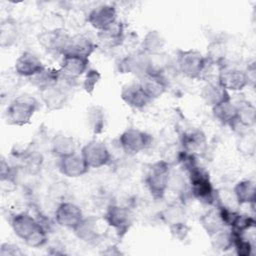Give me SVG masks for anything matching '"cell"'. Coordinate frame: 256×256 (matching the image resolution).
<instances>
[{
  "label": "cell",
  "instance_id": "f35d334b",
  "mask_svg": "<svg viewBox=\"0 0 256 256\" xmlns=\"http://www.w3.org/2000/svg\"><path fill=\"white\" fill-rule=\"evenodd\" d=\"M100 80H101L100 72L96 69L89 68L84 75V80L82 84L84 91L88 94H92Z\"/></svg>",
  "mask_w": 256,
  "mask_h": 256
},
{
  "label": "cell",
  "instance_id": "277c9868",
  "mask_svg": "<svg viewBox=\"0 0 256 256\" xmlns=\"http://www.w3.org/2000/svg\"><path fill=\"white\" fill-rule=\"evenodd\" d=\"M152 136L138 128H127L118 138L121 149L128 155H136L152 144Z\"/></svg>",
  "mask_w": 256,
  "mask_h": 256
},
{
  "label": "cell",
  "instance_id": "ba28073f",
  "mask_svg": "<svg viewBox=\"0 0 256 256\" xmlns=\"http://www.w3.org/2000/svg\"><path fill=\"white\" fill-rule=\"evenodd\" d=\"M217 82L228 92L241 91L250 85L248 76L244 70L224 64L218 69Z\"/></svg>",
  "mask_w": 256,
  "mask_h": 256
},
{
  "label": "cell",
  "instance_id": "d590c367",
  "mask_svg": "<svg viewBox=\"0 0 256 256\" xmlns=\"http://www.w3.org/2000/svg\"><path fill=\"white\" fill-rule=\"evenodd\" d=\"M231 231V230H230ZM233 234V248L238 256H249L252 253L253 244L245 235Z\"/></svg>",
  "mask_w": 256,
  "mask_h": 256
},
{
  "label": "cell",
  "instance_id": "e0dca14e",
  "mask_svg": "<svg viewBox=\"0 0 256 256\" xmlns=\"http://www.w3.org/2000/svg\"><path fill=\"white\" fill-rule=\"evenodd\" d=\"M182 149L192 155L204 153L207 147V139L202 130L197 128H189L181 135Z\"/></svg>",
  "mask_w": 256,
  "mask_h": 256
},
{
  "label": "cell",
  "instance_id": "f546056e",
  "mask_svg": "<svg viewBox=\"0 0 256 256\" xmlns=\"http://www.w3.org/2000/svg\"><path fill=\"white\" fill-rule=\"evenodd\" d=\"M166 44L164 36L157 30H149L141 41V48L143 52L148 55L161 53Z\"/></svg>",
  "mask_w": 256,
  "mask_h": 256
},
{
  "label": "cell",
  "instance_id": "4fadbf2b",
  "mask_svg": "<svg viewBox=\"0 0 256 256\" xmlns=\"http://www.w3.org/2000/svg\"><path fill=\"white\" fill-rule=\"evenodd\" d=\"M120 97L127 106L134 109H143L151 102L138 81H132L123 85Z\"/></svg>",
  "mask_w": 256,
  "mask_h": 256
},
{
  "label": "cell",
  "instance_id": "e575fe53",
  "mask_svg": "<svg viewBox=\"0 0 256 256\" xmlns=\"http://www.w3.org/2000/svg\"><path fill=\"white\" fill-rule=\"evenodd\" d=\"M200 222L208 235L212 234L213 232L219 229L225 228L224 222L221 218V215L217 206L214 209H211L208 212H206L204 215H202V217L200 218Z\"/></svg>",
  "mask_w": 256,
  "mask_h": 256
},
{
  "label": "cell",
  "instance_id": "d6986e66",
  "mask_svg": "<svg viewBox=\"0 0 256 256\" xmlns=\"http://www.w3.org/2000/svg\"><path fill=\"white\" fill-rule=\"evenodd\" d=\"M58 167L59 171L64 176L69 178L81 177L89 170V167L83 159L82 155L78 154L77 152L69 156L60 158Z\"/></svg>",
  "mask_w": 256,
  "mask_h": 256
},
{
  "label": "cell",
  "instance_id": "603a6c76",
  "mask_svg": "<svg viewBox=\"0 0 256 256\" xmlns=\"http://www.w3.org/2000/svg\"><path fill=\"white\" fill-rule=\"evenodd\" d=\"M212 113L214 118L222 125L235 128L237 123V107L231 99L212 107Z\"/></svg>",
  "mask_w": 256,
  "mask_h": 256
},
{
  "label": "cell",
  "instance_id": "8992f818",
  "mask_svg": "<svg viewBox=\"0 0 256 256\" xmlns=\"http://www.w3.org/2000/svg\"><path fill=\"white\" fill-rule=\"evenodd\" d=\"M80 154L89 168H100L111 161V154L108 147L99 140H91L82 148Z\"/></svg>",
  "mask_w": 256,
  "mask_h": 256
},
{
  "label": "cell",
  "instance_id": "d6a6232c",
  "mask_svg": "<svg viewBox=\"0 0 256 256\" xmlns=\"http://www.w3.org/2000/svg\"><path fill=\"white\" fill-rule=\"evenodd\" d=\"M209 238L211 247L217 252H225L233 248V234L226 227L213 232Z\"/></svg>",
  "mask_w": 256,
  "mask_h": 256
},
{
  "label": "cell",
  "instance_id": "4316f807",
  "mask_svg": "<svg viewBox=\"0 0 256 256\" xmlns=\"http://www.w3.org/2000/svg\"><path fill=\"white\" fill-rule=\"evenodd\" d=\"M60 79H61L60 70L52 67H47V66H45L36 75L29 78L31 84L37 87L39 91L47 87L58 84L60 82Z\"/></svg>",
  "mask_w": 256,
  "mask_h": 256
},
{
  "label": "cell",
  "instance_id": "ac0fdd59",
  "mask_svg": "<svg viewBox=\"0 0 256 256\" xmlns=\"http://www.w3.org/2000/svg\"><path fill=\"white\" fill-rule=\"evenodd\" d=\"M138 82L151 101L161 97L168 88L167 79L164 75L160 74L147 73L138 78Z\"/></svg>",
  "mask_w": 256,
  "mask_h": 256
},
{
  "label": "cell",
  "instance_id": "83f0119b",
  "mask_svg": "<svg viewBox=\"0 0 256 256\" xmlns=\"http://www.w3.org/2000/svg\"><path fill=\"white\" fill-rule=\"evenodd\" d=\"M51 152L58 159L76 153V143L71 136L57 134L51 140Z\"/></svg>",
  "mask_w": 256,
  "mask_h": 256
},
{
  "label": "cell",
  "instance_id": "60d3db41",
  "mask_svg": "<svg viewBox=\"0 0 256 256\" xmlns=\"http://www.w3.org/2000/svg\"><path fill=\"white\" fill-rule=\"evenodd\" d=\"M169 229H170L171 235L178 241L185 240L190 231V228L188 227V225L186 224L185 221L171 224V225H169Z\"/></svg>",
  "mask_w": 256,
  "mask_h": 256
},
{
  "label": "cell",
  "instance_id": "ab89813d",
  "mask_svg": "<svg viewBox=\"0 0 256 256\" xmlns=\"http://www.w3.org/2000/svg\"><path fill=\"white\" fill-rule=\"evenodd\" d=\"M43 26L45 29L44 31L63 30V21L59 15L55 13H49L43 18Z\"/></svg>",
  "mask_w": 256,
  "mask_h": 256
},
{
  "label": "cell",
  "instance_id": "ffe728a7",
  "mask_svg": "<svg viewBox=\"0 0 256 256\" xmlns=\"http://www.w3.org/2000/svg\"><path fill=\"white\" fill-rule=\"evenodd\" d=\"M96 46L97 45L89 37L83 34H76L70 36L63 55H75L89 59L91 54L95 51Z\"/></svg>",
  "mask_w": 256,
  "mask_h": 256
},
{
  "label": "cell",
  "instance_id": "1f68e13d",
  "mask_svg": "<svg viewBox=\"0 0 256 256\" xmlns=\"http://www.w3.org/2000/svg\"><path fill=\"white\" fill-rule=\"evenodd\" d=\"M227 55V48L224 42L220 40L212 41L207 47V53L205 55L207 63L211 66H217L218 69L225 64V58Z\"/></svg>",
  "mask_w": 256,
  "mask_h": 256
},
{
  "label": "cell",
  "instance_id": "b9f144b4",
  "mask_svg": "<svg viewBox=\"0 0 256 256\" xmlns=\"http://www.w3.org/2000/svg\"><path fill=\"white\" fill-rule=\"evenodd\" d=\"M23 252L20 247L14 243L6 242L1 245L0 256H22Z\"/></svg>",
  "mask_w": 256,
  "mask_h": 256
},
{
  "label": "cell",
  "instance_id": "74e56055",
  "mask_svg": "<svg viewBox=\"0 0 256 256\" xmlns=\"http://www.w3.org/2000/svg\"><path fill=\"white\" fill-rule=\"evenodd\" d=\"M162 219L167 225H171L177 222L184 221V211L181 207L177 206L176 204L168 206L161 214Z\"/></svg>",
  "mask_w": 256,
  "mask_h": 256
},
{
  "label": "cell",
  "instance_id": "f1b7e54d",
  "mask_svg": "<svg viewBox=\"0 0 256 256\" xmlns=\"http://www.w3.org/2000/svg\"><path fill=\"white\" fill-rule=\"evenodd\" d=\"M19 29L17 22L12 18H6L0 23V46L10 48L18 39Z\"/></svg>",
  "mask_w": 256,
  "mask_h": 256
},
{
  "label": "cell",
  "instance_id": "484cf974",
  "mask_svg": "<svg viewBox=\"0 0 256 256\" xmlns=\"http://www.w3.org/2000/svg\"><path fill=\"white\" fill-rule=\"evenodd\" d=\"M236 104L237 107V123L235 128L241 126L243 131H247L252 128L256 121V109L255 106L246 100H241ZM234 128V129H235Z\"/></svg>",
  "mask_w": 256,
  "mask_h": 256
},
{
  "label": "cell",
  "instance_id": "7bdbcfd3",
  "mask_svg": "<svg viewBox=\"0 0 256 256\" xmlns=\"http://www.w3.org/2000/svg\"><path fill=\"white\" fill-rule=\"evenodd\" d=\"M102 253L106 254V255H120V254H122V252L115 245L107 247L106 250H104Z\"/></svg>",
  "mask_w": 256,
  "mask_h": 256
},
{
  "label": "cell",
  "instance_id": "d4e9b609",
  "mask_svg": "<svg viewBox=\"0 0 256 256\" xmlns=\"http://www.w3.org/2000/svg\"><path fill=\"white\" fill-rule=\"evenodd\" d=\"M233 194L239 205L254 204L256 200L255 182L250 179H243L236 183L233 188Z\"/></svg>",
  "mask_w": 256,
  "mask_h": 256
},
{
  "label": "cell",
  "instance_id": "9c48e42d",
  "mask_svg": "<svg viewBox=\"0 0 256 256\" xmlns=\"http://www.w3.org/2000/svg\"><path fill=\"white\" fill-rule=\"evenodd\" d=\"M10 225L15 235L26 242L43 225L32 215L26 212L16 213L11 217Z\"/></svg>",
  "mask_w": 256,
  "mask_h": 256
},
{
  "label": "cell",
  "instance_id": "4dcf8cb0",
  "mask_svg": "<svg viewBox=\"0 0 256 256\" xmlns=\"http://www.w3.org/2000/svg\"><path fill=\"white\" fill-rule=\"evenodd\" d=\"M86 120L89 129L94 134H101L106 125L105 110L100 105H92L87 109Z\"/></svg>",
  "mask_w": 256,
  "mask_h": 256
},
{
  "label": "cell",
  "instance_id": "7402d4cb",
  "mask_svg": "<svg viewBox=\"0 0 256 256\" xmlns=\"http://www.w3.org/2000/svg\"><path fill=\"white\" fill-rule=\"evenodd\" d=\"M99 42L107 48H115L124 42L125 31L124 25L118 20L105 30L98 32Z\"/></svg>",
  "mask_w": 256,
  "mask_h": 256
},
{
  "label": "cell",
  "instance_id": "cb8c5ba5",
  "mask_svg": "<svg viewBox=\"0 0 256 256\" xmlns=\"http://www.w3.org/2000/svg\"><path fill=\"white\" fill-rule=\"evenodd\" d=\"M73 231L78 239L88 244H94L100 238V232L94 217H84Z\"/></svg>",
  "mask_w": 256,
  "mask_h": 256
},
{
  "label": "cell",
  "instance_id": "52a82bcc",
  "mask_svg": "<svg viewBox=\"0 0 256 256\" xmlns=\"http://www.w3.org/2000/svg\"><path fill=\"white\" fill-rule=\"evenodd\" d=\"M149 62L150 56L138 50L120 59L117 68L121 74H131L140 78L149 72Z\"/></svg>",
  "mask_w": 256,
  "mask_h": 256
},
{
  "label": "cell",
  "instance_id": "8d00e7d4",
  "mask_svg": "<svg viewBox=\"0 0 256 256\" xmlns=\"http://www.w3.org/2000/svg\"><path fill=\"white\" fill-rule=\"evenodd\" d=\"M255 134L251 130H247L241 133V138L238 142V150L245 155L251 156L254 154L255 151Z\"/></svg>",
  "mask_w": 256,
  "mask_h": 256
},
{
  "label": "cell",
  "instance_id": "9a60e30c",
  "mask_svg": "<svg viewBox=\"0 0 256 256\" xmlns=\"http://www.w3.org/2000/svg\"><path fill=\"white\" fill-rule=\"evenodd\" d=\"M45 65L40 58L30 51L22 52L15 61L14 71L21 77L31 78L40 72Z\"/></svg>",
  "mask_w": 256,
  "mask_h": 256
},
{
  "label": "cell",
  "instance_id": "3957f363",
  "mask_svg": "<svg viewBox=\"0 0 256 256\" xmlns=\"http://www.w3.org/2000/svg\"><path fill=\"white\" fill-rule=\"evenodd\" d=\"M170 176L171 166L164 160L156 161L149 166L145 174V184L153 198L164 197L170 184Z\"/></svg>",
  "mask_w": 256,
  "mask_h": 256
},
{
  "label": "cell",
  "instance_id": "44dd1931",
  "mask_svg": "<svg viewBox=\"0 0 256 256\" xmlns=\"http://www.w3.org/2000/svg\"><path fill=\"white\" fill-rule=\"evenodd\" d=\"M201 96L205 104L210 106L211 108L224 101L231 99L229 92L226 89H224L217 82V80L209 81L207 84H205L202 88Z\"/></svg>",
  "mask_w": 256,
  "mask_h": 256
},
{
  "label": "cell",
  "instance_id": "7a4b0ae2",
  "mask_svg": "<svg viewBox=\"0 0 256 256\" xmlns=\"http://www.w3.org/2000/svg\"><path fill=\"white\" fill-rule=\"evenodd\" d=\"M178 71L189 79H200L205 75L209 64L205 55L198 50H178L176 54Z\"/></svg>",
  "mask_w": 256,
  "mask_h": 256
},
{
  "label": "cell",
  "instance_id": "836d02e7",
  "mask_svg": "<svg viewBox=\"0 0 256 256\" xmlns=\"http://www.w3.org/2000/svg\"><path fill=\"white\" fill-rule=\"evenodd\" d=\"M16 157L19 159L22 166L31 173L38 171L43 162L42 155L37 151L30 150L29 148L16 153Z\"/></svg>",
  "mask_w": 256,
  "mask_h": 256
},
{
  "label": "cell",
  "instance_id": "5b68a950",
  "mask_svg": "<svg viewBox=\"0 0 256 256\" xmlns=\"http://www.w3.org/2000/svg\"><path fill=\"white\" fill-rule=\"evenodd\" d=\"M104 220L120 237H123L129 231L133 223V217L129 209L117 204H110L106 208Z\"/></svg>",
  "mask_w": 256,
  "mask_h": 256
},
{
  "label": "cell",
  "instance_id": "2e32d148",
  "mask_svg": "<svg viewBox=\"0 0 256 256\" xmlns=\"http://www.w3.org/2000/svg\"><path fill=\"white\" fill-rule=\"evenodd\" d=\"M69 38L70 36L63 29L58 31H44L38 36V41L48 52L62 56Z\"/></svg>",
  "mask_w": 256,
  "mask_h": 256
},
{
  "label": "cell",
  "instance_id": "6da1fadb",
  "mask_svg": "<svg viewBox=\"0 0 256 256\" xmlns=\"http://www.w3.org/2000/svg\"><path fill=\"white\" fill-rule=\"evenodd\" d=\"M39 108L38 100L30 94L15 97L6 111V119L10 125L24 126L28 124Z\"/></svg>",
  "mask_w": 256,
  "mask_h": 256
},
{
  "label": "cell",
  "instance_id": "7c38bea8",
  "mask_svg": "<svg viewBox=\"0 0 256 256\" xmlns=\"http://www.w3.org/2000/svg\"><path fill=\"white\" fill-rule=\"evenodd\" d=\"M117 21V11L113 5L102 4L93 8L87 15V22L98 31L110 27Z\"/></svg>",
  "mask_w": 256,
  "mask_h": 256
},
{
  "label": "cell",
  "instance_id": "8fae6325",
  "mask_svg": "<svg viewBox=\"0 0 256 256\" xmlns=\"http://www.w3.org/2000/svg\"><path fill=\"white\" fill-rule=\"evenodd\" d=\"M84 219L81 208L72 202H62L55 211L56 223L70 230H74Z\"/></svg>",
  "mask_w": 256,
  "mask_h": 256
},
{
  "label": "cell",
  "instance_id": "30bf717a",
  "mask_svg": "<svg viewBox=\"0 0 256 256\" xmlns=\"http://www.w3.org/2000/svg\"><path fill=\"white\" fill-rule=\"evenodd\" d=\"M89 69V59L75 56V55H63L60 63L61 79L65 81H74Z\"/></svg>",
  "mask_w": 256,
  "mask_h": 256
},
{
  "label": "cell",
  "instance_id": "5bb4252c",
  "mask_svg": "<svg viewBox=\"0 0 256 256\" xmlns=\"http://www.w3.org/2000/svg\"><path fill=\"white\" fill-rule=\"evenodd\" d=\"M40 98L49 111H57L67 103L68 92L60 81L56 85L40 90Z\"/></svg>",
  "mask_w": 256,
  "mask_h": 256
}]
</instances>
